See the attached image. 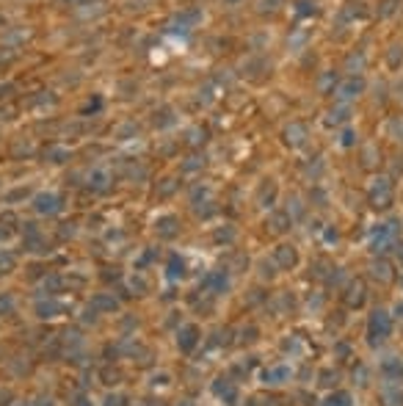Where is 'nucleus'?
<instances>
[{"label": "nucleus", "mask_w": 403, "mask_h": 406, "mask_svg": "<svg viewBox=\"0 0 403 406\" xmlns=\"http://www.w3.org/2000/svg\"><path fill=\"white\" fill-rule=\"evenodd\" d=\"M389 331H392V321H389V315L384 309H375L370 315V323H367V343L370 346H381V343L389 337Z\"/></svg>", "instance_id": "obj_1"}, {"label": "nucleus", "mask_w": 403, "mask_h": 406, "mask_svg": "<svg viewBox=\"0 0 403 406\" xmlns=\"http://www.w3.org/2000/svg\"><path fill=\"white\" fill-rule=\"evenodd\" d=\"M370 196H373V205H375V207H387L389 199H392L389 182H387V180H378V182L373 185V194H370Z\"/></svg>", "instance_id": "obj_2"}, {"label": "nucleus", "mask_w": 403, "mask_h": 406, "mask_svg": "<svg viewBox=\"0 0 403 406\" xmlns=\"http://www.w3.org/2000/svg\"><path fill=\"white\" fill-rule=\"evenodd\" d=\"M276 260H279V266H282V268H293L298 262V254H296V249H293V246H279L276 249Z\"/></svg>", "instance_id": "obj_3"}, {"label": "nucleus", "mask_w": 403, "mask_h": 406, "mask_svg": "<svg viewBox=\"0 0 403 406\" xmlns=\"http://www.w3.org/2000/svg\"><path fill=\"white\" fill-rule=\"evenodd\" d=\"M348 307H362L365 304V285L362 282H353L351 288H348Z\"/></svg>", "instance_id": "obj_4"}, {"label": "nucleus", "mask_w": 403, "mask_h": 406, "mask_svg": "<svg viewBox=\"0 0 403 406\" xmlns=\"http://www.w3.org/2000/svg\"><path fill=\"white\" fill-rule=\"evenodd\" d=\"M288 376H290V370H288V368H271V370H265V373H263L265 384H282Z\"/></svg>", "instance_id": "obj_5"}, {"label": "nucleus", "mask_w": 403, "mask_h": 406, "mask_svg": "<svg viewBox=\"0 0 403 406\" xmlns=\"http://www.w3.org/2000/svg\"><path fill=\"white\" fill-rule=\"evenodd\" d=\"M370 274L375 276V279H381V282H389V279H392V274H389V262H384V260L375 262V266L370 268Z\"/></svg>", "instance_id": "obj_6"}, {"label": "nucleus", "mask_w": 403, "mask_h": 406, "mask_svg": "<svg viewBox=\"0 0 403 406\" xmlns=\"http://www.w3.org/2000/svg\"><path fill=\"white\" fill-rule=\"evenodd\" d=\"M323 406H351V395L348 392H334L323 401Z\"/></svg>", "instance_id": "obj_7"}, {"label": "nucleus", "mask_w": 403, "mask_h": 406, "mask_svg": "<svg viewBox=\"0 0 403 406\" xmlns=\"http://www.w3.org/2000/svg\"><path fill=\"white\" fill-rule=\"evenodd\" d=\"M381 401H384V406H403V392L400 390H387L384 395H381Z\"/></svg>", "instance_id": "obj_8"}, {"label": "nucleus", "mask_w": 403, "mask_h": 406, "mask_svg": "<svg viewBox=\"0 0 403 406\" xmlns=\"http://www.w3.org/2000/svg\"><path fill=\"white\" fill-rule=\"evenodd\" d=\"M288 141H290V144H301V141H304V127L301 125H293L290 130H288Z\"/></svg>", "instance_id": "obj_9"}, {"label": "nucleus", "mask_w": 403, "mask_h": 406, "mask_svg": "<svg viewBox=\"0 0 403 406\" xmlns=\"http://www.w3.org/2000/svg\"><path fill=\"white\" fill-rule=\"evenodd\" d=\"M340 91H343V97H353V94L362 91V80H351V83H345Z\"/></svg>", "instance_id": "obj_10"}, {"label": "nucleus", "mask_w": 403, "mask_h": 406, "mask_svg": "<svg viewBox=\"0 0 403 406\" xmlns=\"http://www.w3.org/2000/svg\"><path fill=\"white\" fill-rule=\"evenodd\" d=\"M196 343V329H185L182 331V348H191Z\"/></svg>", "instance_id": "obj_11"}, {"label": "nucleus", "mask_w": 403, "mask_h": 406, "mask_svg": "<svg viewBox=\"0 0 403 406\" xmlns=\"http://www.w3.org/2000/svg\"><path fill=\"white\" fill-rule=\"evenodd\" d=\"M279 3H282V0H259V9H263V11L265 9H276Z\"/></svg>", "instance_id": "obj_12"}, {"label": "nucleus", "mask_w": 403, "mask_h": 406, "mask_svg": "<svg viewBox=\"0 0 403 406\" xmlns=\"http://www.w3.org/2000/svg\"><path fill=\"white\" fill-rule=\"evenodd\" d=\"M398 254H400V257H403V246H400V252H398Z\"/></svg>", "instance_id": "obj_13"}]
</instances>
